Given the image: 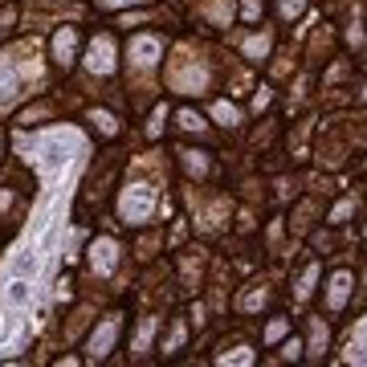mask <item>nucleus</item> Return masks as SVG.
<instances>
[{"instance_id": "1", "label": "nucleus", "mask_w": 367, "mask_h": 367, "mask_svg": "<svg viewBox=\"0 0 367 367\" xmlns=\"http://www.w3.org/2000/svg\"><path fill=\"white\" fill-rule=\"evenodd\" d=\"M33 266H37L33 257H20V261H17V273H29V270H33Z\"/></svg>"}]
</instances>
